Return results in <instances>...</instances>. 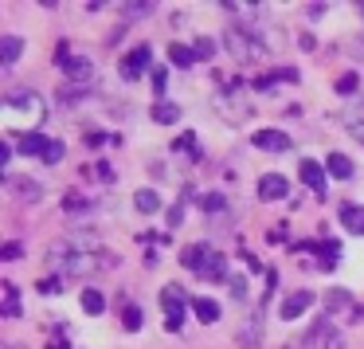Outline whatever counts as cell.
<instances>
[{
    "mask_svg": "<svg viewBox=\"0 0 364 349\" xmlns=\"http://www.w3.org/2000/svg\"><path fill=\"white\" fill-rule=\"evenodd\" d=\"M325 306H329V310H348V306H353V294H348V291H329Z\"/></svg>",
    "mask_w": 364,
    "mask_h": 349,
    "instance_id": "d4e9b609",
    "label": "cell"
},
{
    "mask_svg": "<svg viewBox=\"0 0 364 349\" xmlns=\"http://www.w3.org/2000/svg\"><path fill=\"white\" fill-rule=\"evenodd\" d=\"M298 43H301V51H314V48H317V40H314V36H301Z\"/></svg>",
    "mask_w": 364,
    "mask_h": 349,
    "instance_id": "ab89813d",
    "label": "cell"
},
{
    "mask_svg": "<svg viewBox=\"0 0 364 349\" xmlns=\"http://www.w3.org/2000/svg\"><path fill=\"white\" fill-rule=\"evenodd\" d=\"M82 310H87V314H102V310H106L102 291H95V286H90V291H82Z\"/></svg>",
    "mask_w": 364,
    "mask_h": 349,
    "instance_id": "d6986e66",
    "label": "cell"
},
{
    "mask_svg": "<svg viewBox=\"0 0 364 349\" xmlns=\"http://www.w3.org/2000/svg\"><path fill=\"white\" fill-rule=\"evenodd\" d=\"M309 306H314V291H294V294H286V298H282V306H278V310H282L286 322H294V318H301Z\"/></svg>",
    "mask_w": 364,
    "mask_h": 349,
    "instance_id": "277c9868",
    "label": "cell"
},
{
    "mask_svg": "<svg viewBox=\"0 0 364 349\" xmlns=\"http://www.w3.org/2000/svg\"><path fill=\"white\" fill-rule=\"evenodd\" d=\"M20 255H24V247H20V244H4V247H0V259H20Z\"/></svg>",
    "mask_w": 364,
    "mask_h": 349,
    "instance_id": "4dcf8cb0",
    "label": "cell"
},
{
    "mask_svg": "<svg viewBox=\"0 0 364 349\" xmlns=\"http://www.w3.org/2000/svg\"><path fill=\"white\" fill-rule=\"evenodd\" d=\"M59 161H63V142H51L43 153V165H59Z\"/></svg>",
    "mask_w": 364,
    "mask_h": 349,
    "instance_id": "f1b7e54d",
    "label": "cell"
},
{
    "mask_svg": "<svg viewBox=\"0 0 364 349\" xmlns=\"http://www.w3.org/2000/svg\"><path fill=\"white\" fill-rule=\"evenodd\" d=\"M63 79H67V87H90L95 83V63L90 59H79V56H71V59H63Z\"/></svg>",
    "mask_w": 364,
    "mask_h": 349,
    "instance_id": "6da1fadb",
    "label": "cell"
},
{
    "mask_svg": "<svg viewBox=\"0 0 364 349\" xmlns=\"http://www.w3.org/2000/svg\"><path fill=\"white\" fill-rule=\"evenodd\" d=\"M9 161H12V142H4L0 145V165H9Z\"/></svg>",
    "mask_w": 364,
    "mask_h": 349,
    "instance_id": "f35d334b",
    "label": "cell"
},
{
    "mask_svg": "<svg viewBox=\"0 0 364 349\" xmlns=\"http://www.w3.org/2000/svg\"><path fill=\"white\" fill-rule=\"evenodd\" d=\"M200 275H204V278H223V275H228V259L212 251V259H208V267L200 271Z\"/></svg>",
    "mask_w": 364,
    "mask_h": 349,
    "instance_id": "ffe728a7",
    "label": "cell"
},
{
    "mask_svg": "<svg viewBox=\"0 0 364 349\" xmlns=\"http://www.w3.org/2000/svg\"><path fill=\"white\" fill-rule=\"evenodd\" d=\"M40 291H43V294H55V291H59V278H43Z\"/></svg>",
    "mask_w": 364,
    "mask_h": 349,
    "instance_id": "74e56055",
    "label": "cell"
},
{
    "mask_svg": "<svg viewBox=\"0 0 364 349\" xmlns=\"http://www.w3.org/2000/svg\"><path fill=\"white\" fill-rule=\"evenodd\" d=\"M208 259H212V247L208 244H192V247H184V255H181V263L188 271H196V275L208 267Z\"/></svg>",
    "mask_w": 364,
    "mask_h": 349,
    "instance_id": "30bf717a",
    "label": "cell"
},
{
    "mask_svg": "<svg viewBox=\"0 0 364 349\" xmlns=\"http://www.w3.org/2000/svg\"><path fill=\"white\" fill-rule=\"evenodd\" d=\"M200 204H204V212H223V197H220V192H204Z\"/></svg>",
    "mask_w": 364,
    "mask_h": 349,
    "instance_id": "83f0119b",
    "label": "cell"
},
{
    "mask_svg": "<svg viewBox=\"0 0 364 349\" xmlns=\"http://www.w3.org/2000/svg\"><path fill=\"white\" fill-rule=\"evenodd\" d=\"M325 349H345V338H341V333H329V338H325Z\"/></svg>",
    "mask_w": 364,
    "mask_h": 349,
    "instance_id": "8d00e7d4",
    "label": "cell"
},
{
    "mask_svg": "<svg viewBox=\"0 0 364 349\" xmlns=\"http://www.w3.org/2000/svg\"><path fill=\"white\" fill-rule=\"evenodd\" d=\"M317 267H321V271L337 267V244H333V239H325V244H321V259H317Z\"/></svg>",
    "mask_w": 364,
    "mask_h": 349,
    "instance_id": "603a6c76",
    "label": "cell"
},
{
    "mask_svg": "<svg viewBox=\"0 0 364 349\" xmlns=\"http://www.w3.org/2000/svg\"><path fill=\"white\" fill-rule=\"evenodd\" d=\"M4 184H9L20 200H28V204H36V200L43 197V184L32 181V177H4Z\"/></svg>",
    "mask_w": 364,
    "mask_h": 349,
    "instance_id": "5b68a950",
    "label": "cell"
},
{
    "mask_svg": "<svg viewBox=\"0 0 364 349\" xmlns=\"http://www.w3.org/2000/svg\"><path fill=\"white\" fill-rule=\"evenodd\" d=\"M87 98V87H59V103L63 106H79Z\"/></svg>",
    "mask_w": 364,
    "mask_h": 349,
    "instance_id": "cb8c5ba5",
    "label": "cell"
},
{
    "mask_svg": "<svg viewBox=\"0 0 364 349\" xmlns=\"http://www.w3.org/2000/svg\"><path fill=\"white\" fill-rule=\"evenodd\" d=\"M20 51H24V40L20 36H4V43H0V67H12L20 59Z\"/></svg>",
    "mask_w": 364,
    "mask_h": 349,
    "instance_id": "4fadbf2b",
    "label": "cell"
},
{
    "mask_svg": "<svg viewBox=\"0 0 364 349\" xmlns=\"http://www.w3.org/2000/svg\"><path fill=\"white\" fill-rule=\"evenodd\" d=\"M286 192H290V184H286V177H282V173H267V177H259V197H262V200H282Z\"/></svg>",
    "mask_w": 364,
    "mask_h": 349,
    "instance_id": "ba28073f",
    "label": "cell"
},
{
    "mask_svg": "<svg viewBox=\"0 0 364 349\" xmlns=\"http://www.w3.org/2000/svg\"><path fill=\"white\" fill-rule=\"evenodd\" d=\"M153 9H157L153 0H129V4H126V20H141V16H149Z\"/></svg>",
    "mask_w": 364,
    "mask_h": 349,
    "instance_id": "44dd1931",
    "label": "cell"
},
{
    "mask_svg": "<svg viewBox=\"0 0 364 349\" xmlns=\"http://www.w3.org/2000/svg\"><path fill=\"white\" fill-rule=\"evenodd\" d=\"M301 181H306V189H314V197H325V165H317V161H301Z\"/></svg>",
    "mask_w": 364,
    "mask_h": 349,
    "instance_id": "52a82bcc",
    "label": "cell"
},
{
    "mask_svg": "<svg viewBox=\"0 0 364 349\" xmlns=\"http://www.w3.org/2000/svg\"><path fill=\"white\" fill-rule=\"evenodd\" d=\"M228 48H231V56L239 59V63H247V59H259L262 56V43H255L247 32H239V28H231L228 32Z\"/></svg>",
    "mask_w": 364,
    "mask_h": 349,
    "instance_id": "3957f363",
    "label": "cell"
},
{
    "mask_svg": "<svg viewBox=\"0 0 364 349\" xmlns=\"http://www.w3.org/2000/svg\"><path fill=\"white\" fill-rule=\"evenodd\" d=\"M192 310H196L200 322H215V318H220V306H215L212 298H192Z\"/></svg>",
    "mask_w": 364,
    "mask_h": 349,
    "instance_id": "e0dca14e",
    "label": "cell"
},
{
    "mask_svg": "<svg viewBox=\"0 0 364 349\" xmlns=\"http://www.w3.org/2000/svg\"><path fill=\"white\" fill-rule=\"evenodd\" d=\"M90 200L82 197V192H67V200H63V208H71V212H79V208H87Z\"/></svg>",
    "mask_w": 364,
    "mask_h": 349,
    "instance_id": "f546056e",
    "label": "cell"
},
{
    "mask_svg": "<svg viewBox=\"0 0 364 349\" xmlns=\"http://www.w3.org/2000/svg\"><path fill=\"white\" fill-rule=\"evenodd\" d=\"M48 137H43V134H28V137H20V153H28V157H36V153H40V157H43V153H48Z\"/></svg>",
    "mask_w": 364,
    "mask_h": 349,
    "instance_id": "5bb4252c",
    "label": "cell"
},
{
    "mask_svg": "<svg viewBox=\"0 0 364 349\" xmlns=\"http://www.w3.org/2000/svg\"><path fill=\"white\" fill-rule=\"evenodd\" d=\"M251 142L259 145V150H267V153H282V150H290V137H286L282 130H259V134H251Z\"/></svg>",
    "mask_w": 364,
    "mask_h": 349,
    "instance_id": "8992f818",
    "label": "cell"
},
{
    "mask_svg": "<svg viewBox=\"0 0 364 349\" xmlns=\"http://www.w3.org/2000/svg\"><path fill=\"white\" fill-rule=\"evenodd\" d=\"M231 294H235V298H247V283H243V278H231Z\"/></svg>",
    "mask_w": 364,
    "mask_h": 349,
    "instance_id": "d590c367",
    "label": "cell"
},
{
    "mask_svg": "<svg viewBox=\"0 0 364 349\" xmlns=\"http://www.w3.org/2000/svg\"><path fill=\"white\" fill-rule=\"evenodd\" d=\"M145 67H149V48H134L126 59H122V79H137Z\"/></svg>",
    "mask_w": 364,
    "mask_h": 349,
    "instance_id": "9c48e42d",
    "label": "cell"
},
{
    "mask_svg": "<svg viewBox=\"0 0 364 349\" xmlns=\"http://www.w3.org/2000/svg\"><path fill=\"white\" fill-rule=\"evenodd\" d=\"M122 325H126V330H141V310H137L134 302H122Z\"/></svg>",
    "mask_w": 364,
    "mask_h": 349,
    "instance_id": "7402d4cb",
    "label": "cell"
},
{
    "mask_svg": "<svg viewBox=\"0 0 364 349\" xmlns=\"http://www.w3.org/2000/svg\"><path fill=\"white\" fill-rule=\"evenodd\" d=\"M215 51V43L212 40H196V59H208Z\"/></svg>",
    "mask_w": 364,
    "mask_h": 349,
    "instance_id": "d6a6232c",
    "label": "cell"
},
{
    "mask_svg": "<svg viewBox=\"0 0 364 349\" xmlns=\"http://www.w3.org/2000/svg\"><path fill=\"white\" fill-rule=\"evenodd\" d=\"M325 173L337 177V181H348V177H353V161H348L345 153H329V161H325Z\"/></svg>",
    "mask_w": 364,
    "mask_h": 349,
    "instance_id": "7c38bea8",
    "label": "cell"
},
{
    "mask_svg": "<svg viewBox=\"0 0 364 349\" xmlns=\"http://www.w3.org/2000/svg\"><path fill=\"white\" fill-rule=\"evenodd\" d=\"M12 349H24V345H12Z\"/></svg>",
    "mask_w": 364,
    "mask_h": 349,
    "instance_id": "60d3db41",
    "label": "cell"
},
{
    "mask_svg": "<svg viewBox=\"0 0 364 349\" xmlns=\"http://www.w3.org/2000/svg\"><path fill=\"white\" fill-rule=\"evenodd\" d=\"M176 118H181V106L176 103H157L153 106V122H161V126H173Z\"/></svg>",
    "mask_w": 364,
    "mask_h": 349,
    "instance_id": "9a60e30c",
    "label": "cell"
},
{
    "mask_svg": "<svg viewBox=\"0 0 364 349\" xmlns=\"http://www.w3.org/2000/svg\"><path fill=\"white\" fill-rule=\"evenodd\" d=\"M168 59H173L176 67H192V63H196V48H184V43H173V48H168Z\"/></svg>",
    "mask_w": 364,
    "mask_h": 349,
    "instance_id": "2e32d148",
    "label": "cell"
},
{
    "mask_svg": "<svg viewBox=\"0 0 364 349\" xmlns=\"http://www.w3.org/2000/svg\"><path fill=\"white\" fill-rule=\"evenodd\" d=\"M325 9H329V4H306V16H309V20H321Z\"/></svg>",
    "mask_w": 364,
    "mask_h": 349,
    "instance_id": "e575fe53",
    "label": "cell"
},
{
    "mask_svg": "<svg viewBox=\"0 0 364 349\" xmlns=\"http://www.w3.org/2000/svg\"><path fill=\"white\" fill-rule=\"evenodd\" d=\"M356 90V75H345V79H337V95H353Z\"/></svg>",
    "mask_w": 364,
    "mask_h": 349,
    "instance_id": "1f68e13d",
    "label": "cell"
},
{
    "mask_svg": "<svg viewBox=\"0 0 364 349\" xmlns=\"http://www.w3.org/2000/svg\"><path fill=\"white\" fill-rule=\"evenodd\" d=\"M161 302H165V314H168V330H181L184 325V306H188V298H184L181 286H165V294H161Z\"/></svg>",
    "mask_w": 364,
    "mask_h": 349,
    "instance_id": "7a4b0ae2",
    "label": "cell"
},
{
    "mask_svg": "<svg viewBox=\"0 0 364 349\" xmlns=\"http://www.w3.org/2000/svg\"><path fill=\"white\" fill-rule=\"evenodd\" d=\"M345 122H348V130H353V134L364 142V114H360V110H348V114H345Z\"/></svg>",
    "mask_w": 364,
    "mask_h": 349,
    "instance_id": "4316f807",
    "label": "cell"
},
{
    "mask_svg": "<svg viewBox=\"0 0 364 349\" xmlns=\"http://www.w3.org/2000/svg\"><path fill=\"white\" fill-rule=\"evenodd\" d=\"M134 204L141 208V212H157V208H161V197H157L153 189H137V192H134Z\"/></svg>",
    "mask_w": 364,
    "mask_h": 349,
    "instance_id": "ac0fdd59",
    "label": "cell"
},
{
    "mask_svg": "<svg viewBox=\"0 0 364 349\" xmlns=\"http://www.w3.org/2000/svg\"><path fill=\"white\" fill-rule=\"evenodd\" d=\"M341 224H345L353 236H364V208L360 204H341Z\"/></svg>",
    "mask_w": 364,
    "mask_h": 349,
    "instance_id": "8fae6325",
    "label": "cell"
},
{
    "mask_svg": "<svg viewBox=\"0 0 364 349\" xmlns=\"http://www.w3.org/2000/svg\"><path fill=\"white\" fill-rule=\"evenodd\" d=\"M16 286H12V283H4V314H9V318H16L20 314V302H16Z\"/></svg>",
    "mask_w": 364,
    "mask_h": 349,
    "instance_id": "484cf974",
    "label": "cell"
},
{
    "mask_svg": "<svg viewBox=\"0 0 364 349\" xmlns=\"http://www.w3.org/2000/svg\"><path fill=\"white\" fill-rule=\"evenodd\" d=\"M165 83H168L165 67H153V87H157V90H165Z\"/></svg>",
    "mask_w": 364,
    "mask_h": 349,
    "instance_id": "836d02e7",
    "label": "cell"
}]
</instances>
